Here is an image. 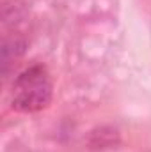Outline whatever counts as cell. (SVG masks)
<instances>
[{
    "label": "cell",
    "mask_w": 151,
    "mask_h": 152,
    "mask_svg": "<svg viewBox=\"0 0 151 152\" xmlns=\"http://www.w3.org/2000/svg\"><path fill=\"white\" fill-rule=\"evenodd\" d=\"M52 80L43 66H30L13 83V108L18 112H39L52 101Z\"/></svg>",
    "instance_id": "obj_1"
},
{
    "label": "cell",
    "mask_w": 151,
    "mask_h": 152,
    "mask_svg": "<svg viewBox=\"0 0 151 152\" xmlns=\"http://www.w3.org/2000/svg\"><path fill=\"white\" fill-rule=\"evenodd\" d=\"M119 142V134L112 127H100L91 133L89 145L93 149H110Z\"/></svg>",
    "instance_id": "obj_2"
}]
</instances>
